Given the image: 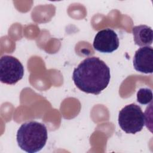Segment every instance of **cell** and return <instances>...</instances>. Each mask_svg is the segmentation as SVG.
Instances as JSON below:
<instances>
[{"mask_svg":"<svg viewBox=\"0 0 153 153\" xmlns=\"http://www.w3.org/2000/svg\"><path fill=\"white\" fill-rule=\"evenodd\" d=\"M111 79L109 68L99 57H90L83 60L75 68L72 79L82 91L99 94L108 85Z\"/></svg>","mask_w":153,"mask_h":153,"instance_id":"6da1fadb","label":"cell"},{"mask_svg":"<svg viewBox=\"0 0 153 153\" xmlns=\"http://www.w3.org/2000/svg\"><path fill=\"white\" fill-rule=\"evenodd\" d=\"M17 142L19 146L29 153L41 150L48 139L45 126L41 123L30 121L21 125L17 132Z\"/></svg>","mask_w":153,"mask_h":153,"instance_id":"7a4b0ae2","label":"cell"},{"mask_svg":"<svg viewBox=\"0 0 153 153\" xmlns=\"http://www.w3.org/2000/svg\"><path fill=\"white\" fill-rule=\"evenodd\" d=\"M118 124L127 133L135 134L145 126V116L140 107L135 103L126 105L119 112Z\"/></svg>","mask_w":153,"mask_h":153,"instance_id":"3957f363","label":"cell"},{"mask_svg":"<svg viewBox=\"0 0 153 153\" xmlns=\"http://www.w3.org/2000/svg\"><path fill=\"white\" fill-rule=\"evenodd\" d=\"M24 68L15 57L5 55L0 59V80L1 82L14 85L22 79Z\"/></svg>","mask_w":153,"mask_h":153,"instance_id":"277c9868","label":"cell"},{"mask_svg":"<svg viewBox=\"0 0 153 153\" xmlns=\"http://www.w3.org/2000/svg\"><path fill=\"white\" fill-rule=\"evenodd\" d=\"M93 48L100 52L110 53L119 47V39L116 32L109 28L99 31L94 39Z\"/></svg>","mask_w":153,"mask_h":153,"instance_id":"5b68a950","label":"cell"},{"mask_svg":"<svg viewBox=\"0 0 153 153\" xmlns=\"http://www.w3.org/2000/svg\"><path fill=\"white\" fill-rule=\"evenodd\" d=\"M133 66L135 70L139 72L152 73L153 49L151 47H142L135 52L133 57Z\"/></svg>","mask_w":153,"mask_h":153,"instance_id":"8992f818","label":"cell"},{"mask_svg":"<svg viewBox=\"0 0 153 153\" xmlns=\"http://www.w3.org/2000/svg\"><path fill=\"white\" fill-rule=\"evenodd\" d=\"M132 33L135 44L140 47L150 46L153 40V31L151 27L146 25L134 26Z\"/></svg>","mask_w":153,"mask_h":153,"instance_id":"52a82bcc","label":"cell"},{"mask_svg":"<svg viewBox=\"0 0 153 153\" xmlns=\"http://www.w3.org/2000/svg\"><path fill=\"white\" fill-rule=\"evenodd\" d=\"M152 92L148 88H141L137 93V102L142 105H148L152 102Z\"/></svg>","mask_w":153,"mask_h":153,"instance_id":"ba28073f","label":"cell"}]
</instances>
